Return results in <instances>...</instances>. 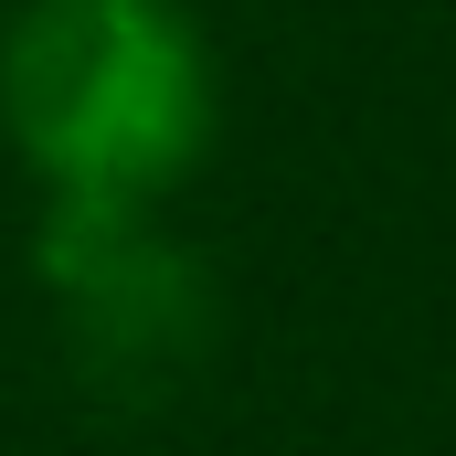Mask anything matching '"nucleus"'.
<instances>
[{
    "label": "nucleus",
    "instance_id": "1",
    "mask_svg": "<svg viewBox=\"0 0 456 456\" xmlns=\"http://www.w3.org/2000/svg\"><path fill=\"white\" fill-rule=\"evenodd\" d=\"M224 127V64L191 0H11L0 138L75 213H159Z\"/></svg>",
    "mask_w": 456,
    "mask_h": 456
},
{
    "label": "nucleus",
    "instance_id": "2",
    "mask_svg": "<svg viewBox=\"0 0 456 456\" xmlns=\"http://www.w3.org/2000/svg\"><path fill=\"white\" fill-rule=\"evenodd\" d=\"M32 276L53 297V330H64L75 382L96 403H117V414L181 403L202 382L213 340H224L213 265L159 213H75V202H43Z\"/></svg>",
    "mask_w": 456,
    "mask_h": 456
}]
</instances>
